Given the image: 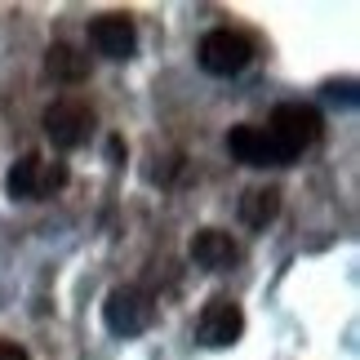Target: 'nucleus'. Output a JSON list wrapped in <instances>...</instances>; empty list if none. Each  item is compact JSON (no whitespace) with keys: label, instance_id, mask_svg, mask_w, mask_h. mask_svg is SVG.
Wrapping results in <instances>:
<instances>
[{"label":"nucleus","instance_id":"1","mask_svg":"<svg viewBox=\"0 0 360 360\" xmlns=\"http://www.w3.org/2000/svg\"><path fill=\"white\" fill-rule=\"evenodd\" d=\"M267 134H271V143L281 147V156L294 160L321 138V112L307 107V103H281L267 120Z\"/></svg>","mask_w":360,"mask_h":360},{"label":"nucleus","instance_id":"2","mask_svg":"<svg viewBox=\"0 0 360 360\" xmlns=\"http://www.w3.org/2000/svg\"><path fill=\"white\" fill-rule=\"evenodd\" d=\"M103 321H107V329H112L116 338H134V334H143V329H151L156 302H151V294H143L138 285H120L103 302Z\"/></svg>","mask_w":360,"mask_h":360},{"label":"nucleus","instance_id":"3","mask_svg":"<svg viewBox=\"0 0 360 360\" xmlns=\"http://www.w3.org/2000/svg\"><path fill=\"white\" fill-rule=\"evenodd\" d=\"M94 134V107L80 98H53L45 107V138L58 151H76L85 147Z\"/></svg>","mask_w":360,"mask_h":360},{"label":"nucleus","instance_id":"4","mask_svg":"<svg viewBox=\"0 0 360 360\" xmlns=\"http://www.w3.org/2000/svg\"><path fill=\"white\" fill-rule=\"evenodd\" d=\"M63 183H67V165L63 160H45V156H36V151H27V156L9 169V196L13 200H45Z\"/></svg>","mask_w":360,"mask_h":360},{"label":"nucleus","instance_id":"5","mask_svg":"<svg viewBox=\"0 0 360 360\" xmlns=\"http://www.w3.org/2000/svg\"><path fill=\"white\" fill-rule=\"evenodd\" d=\"M196 58L210 76H236L249 67V58H254V45H249V36L231 32V27H218V32H210L200 40Z\"/></svg>","mask_w":360,"mask_h":360},{"label":"nucleus","instance_id":"6","mask_svg":"<svg viewBox=\"0 0 360 360\" xmlns=\"http://www.w3.org/2000/svg\"><path fill=\"white\" fill-rule=\"evenodd\" d=\"M196 329H200L205 347H231V342L245 334V311L231 298H214V302H205Z\"/></svg>","mask_w":360,"mask_h":360},{"label":"nucleus","instance_id":"7","mask_svg":"<svg viewBox=\"0 0 360 360\" xmlns=\"http://www.w3.org/2000/svg\"><path fill=\"white\" fill-rule=\"evenodd\" d=\"M89 45H94V53L120 63V58H134L138 32H134V22L124 18V13H103V18L89 22Z\"/></svg>","mask_w":360,"mask_h":360},{"label":"nucleus","instance_id":"8","mask_svg":"<svg viewBox=\"0 0 360 360\" xmlns=\"http://www.w3.org/2000/svg\"><path fill=\"white\" fill-rule=\"evenodd\" d=\"M227 151L240 165H254V169H267V165H289L262 124H236V129L227 134Z\"/></svg>","mask_w":360,"mask_h":360},{"label":"nucleus","instance_id":"9","mask_svg":"<svg viewBox=\"0 0 360 360\" xmlns=\"http://www.w3.org/2000/svg\"><path fill=\"white\" fill-rule=\"evenodd\" d=\"M191 262H196V267H210V271H227V267L240 262V245L231 240L227 231L205 227V231L191 236Z\"/></svg>","mask_w":360,"mask_h":360},{"label":"nucleus","instance_id":"10","mask_svg":"<svg viewBox=\"0 0 360 360\" xmlns=\"http://www.w3.org/2000/svg\"><path fill=\"white\" fill-rule=\"evenodd\" d=\"M45 72L53 80H63V85H80V80H89V53L58 40V45H49V53H45Z\"/></svg>","mask_w":360,"mask_h":360},{"label":"nucleus","instance_id":"11","mask_svg":"<svg viewBox=\"0 0 360 360\" xmlns=\"http://www.w3.org/2000/svg\"><path fill=\"white\" fill-rule=\"evenodd\" d=\"M276 214H281V191H276V187H249L240 196V223L245 227L262 231Z\"/></svg>","mask_w":360,"mask_h":360},{"label":"nucleus","instance_id":"12","mask_svg":"<svg viewBox=\"0 0 360 360\" xmlns=\"http://www.w3.org/2000/svg\"><path fill=\"white\" fill-rule=\"evenodd\" d=\"M0 360H27V352L18 342H0Z\"/></svg>","mask_w":360,"mask_h":360}]
</instances>
